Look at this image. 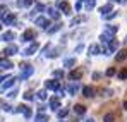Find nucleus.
<instances>
[{
  "instance_id": "31",
  "label": "nucleus",
  "mask_w": 127,
  "mask_h": 122,
  "mask_svg": "<svg viewBox=\"0 0 127 122\" xmlns=\"http://www.w3.org/2000/svg\"><path fill=\"white\" fill-rule=\"evenodd\" d=\"M16 96H17V89L14 88L12 91H9V98H16Z\"/></svg>"
},
{
  "instance_id": "27",
  "label": "nucleus",
  "mask_w": 127,
  "mask_h": 122,
  "mask_svg": "<svg viewBox=\"0 0 127 122\" xmlns=\"http://www.w3.org/2000/svg\"><path fill=\"white\" fill-rule=\"evenodd\" d=\"M119 79H127V67L119 72Z\"/></svg>"
},
{
  "instance_id": "11",
  "label": "nucleus",
  "mask_w": 127,
  "mask_h": 122,
  "mask_svg": "<svg viewBox=\"0 0 127 122\" xmlns=\"http://www.w3.org/2000/svg\"><path fill=\"white\" fill-rule=\"evenodd\" d=\"M14 21H16L14 14H5V16L2 17V22H3V24H12Z\"/></svg>"
},
{
  "instance_id": "36",
  "label": "nucleus",
  "mask_w": 127,
  "mask_h": 122,
  "mask_svg": "<svg viewBox=\"0 0 127 122\" xmlns=\"http://www.w3.org/2000/svg\"><path fill=\"white\" fill-rule=\"evenodd\" d=\"M100 78H101L100 72H95V74H93V79H100Z\"/></svg>"
},
{
  "instance_id": "4",
  "label": "nucleus",
  "mask_w": 127,
  "mask_h": 122,
  "mask_svg": "<svg viewBox=\"0 0 127 122\" xmlns=\"http://www.w3.org/2000/svg\"><path fill=\"white\" fill-rule=\"evenodd\" d=\"M36 50H38V43H36V41H33V43H31V45H29V46L24 50V53H22V55H26V57L34 55V52H36Z\"/></svg>"
},
{
  "instance_id": "1",
  "label": "nucleus",
  "mask_w": 127,
  "mask_h": 122,
  "mask_svg": "<svg viewBox=\"0 0 127 122\" xmlns=\"http://www.w3.org/2000/svg\"><path fill=\"white\" fill-rule=\"evenodd\" d=\"M79 89H81V86H79V82H77V81H70L69 84H67V93H69L70 96L77 95Z\"/></svg>"
},
{
  "instance_id": "28",
  "label": "nucleus",
  "mask_w": 127,
  "mask_h": 122,
  "mask_svg": "<svg viewBox=\"0 0 127 122\" xmlns=\"http://www.w3.org/2000/svg\"><path fill=\"white\" fill-rule=\"evenodd\" d=\"M46 121H48V117H46L45 114H40V115L36 117V122H46Z\"/></svg>"
},
{
  "instance_id": "16",
  "label": "nucleus",
  "mask_w": 127,
  "mask_h": 122,
  "mask_svg": "<svg viewBox=\"0 0 127 122\" xmlns=\"http://www.w3.org/2000/svg\"><path fill=\"white\" fill-rule=\"evenodd\" d=\"M127 59V50H120L117 55H115V60L117 62H122V60H126Z\"/></svg>"
},
{
  "instance_id": "21",
  "label": "nucleus",
  "mask_w": 127,
  "mask_h": 122,
  "mask_svg": "<svg viewBox=\"0 0 127 122\" xmlns=\"http://www.w3.org/2000/svg\"><path fill=\"white\" fill-rule=\"evenodd\" d=\"M36 98H38V100H46V89H40V91L36 93Z\"/></svg>"
},
{
  "instance_id": "23",
  "label": "nucleus",
  "mask_w": 127,
  "mask_h": 122,
  "mask_svg": "<svg viewBox=\"0 0 127 122\" xmlns=\"http://www.w3.org/2000/svg\"><path fill=\"white\" fill-rule=\"evenodd\" d=\"M103 122H115V115L113 114H106L103 117Z\"/></svg>"
},
{
  "instance_id": "41",
  "label": "nucleus",
  "mask_w": 127,
  "mask_h": 122,
  "mask_svg": "<svg viewBox=\"0 0 127 122\" xmlns=\"http://www.w3.org/2000/svg\"><path fill=\"white\" fill-rule=\"evenodd\" d=\"M0 29H2V22H0Z\"/></svg>"
},
{
  "instance_id": "34",
  "label": "nucleus",
  "mask_w": 127,
  "mask_h": 122,
  "mask_svg": "<svg viewBox=\"0 0 127 122\" xmlns=\"http://www.w3.org/2000/svg\"><path fill=\"white\" fill-rule=\"evenodd\" d=\"M24 100H28V102L33 100V95H31V93H26V95H24Z\"/></svg>"
},
{
  "instance_id": "9",
  "label": "nucleus",
  "mask_w": 127,
  "mask_h": 122,
  "mask_svg": "<svg viewBox=\"0 0 127 122\" xmlns=\"http://www.w3.org/2000/svg\"><path fill=\"white\" fill-rule=\"evenodd\" d=\"M83 95H84L86 98H91V96L95 95V88H93V86H84V88H83Z\"/></svg>"
},
{
  "instance_id": "38",
  "label": "nucleus",
  "mask_w": 127,
  "mask_h": 122,
  "mask_svg": "<svg viewBox=\"0 0 127 122\" xmlns=\"http://www.w3.org/2000/svg\"><path fill=\"white\" fill-rule=\"evenodd\" d=\"M84 122H95V121H93V119H86Z\"/></svg>"
},
{
  "instance_id": "12",
  "label": "nucleus",
  "mask_w": 127,
  "mask_h": 122,
  "mask_svg": "<svg viewBox=\"0 0 127 122\" xmlns=\"http://www.w3.org/2000/svg\"><path fill=\"white\" fill-rule=\"evenodd\" d=\"M33 38H34V31H31V29L24 31V35H22V40L24 41H31Z\"/></svg>"
},
{
  "instance_id": "2",
  "label": "nucleus",
  "mask_w": 127,
  "mask_h": 122,
  "mask_svg": "<svg viewBox=\"0 0 127 122\" xmlns=\"http://www.w3.org/2000/svg\"><path fill=\"white\" fill-rule=\"evenodd\" d=\"M21 69H22V72H21V76H19V79H28V78L34 72V69H33L31 65H26V64H22Z\"/></svg>"
},
{
  "instance_id": "29",
  "label": "nucleus",
  "mask_w": 127,
  "mask_h": 122,
  "mask_svg": "<svg viewBox=\"0 0 127 122\" xmlns=\"http://www.w3.org/2000/svg\"><path fill=\"white\" fill-rule=\"evenodd\" d=\"M106 33L115 35V33H117V26H108V28H106Z\"/></svg>"
},
{
  "instance_id": "37",
  "label": "nucleus",
  "mask_w": 127,
  "mask_h": 122,
  "mask_svg": "<svg viewBox=\"0 0 127 122\" xmlns=\"http://www.w3.org/2000/svg\"><path fill=\"white\" fill-rule=\"evenodd\" d=\"M7 78H9V76H0V84H2V82L5 81V79H7Z\"/></svg>"
},
{
  "instance_id": "25",
  "label": "nucleus",
  "mask_w": 127,
  "mask_h": 122,
  "mask_svg": "<svg viewBox=\"0 0 127 122\" xmlns=\"http://www.w3.org/2000/svg\"><path fill=\"white\" fill-rule=\"evenodd\" d=\"M95 3H96V0H86V9L91 10V9L95 7Z\"/></svg>"
},
{
  "instance_id": "18",
  "label": "nucleus",
  "mask_w": 127,
  "mask_h": 122,
  "mask_svg": "<svg viewBox=\"0 0 127 122\" xmlns=\"http://www.w3.org/2000/svg\"><path fill=\"white\" fill-rule=\"evenodd\" d=\"M36 26H40V28H43V29H46L48 21L45 19V17H38V19H36Z\"/></svg>"
},
{
  "instance_id": "19",
  "label": "nucleus",
  "mask_w": 127,
  "mask_h": 122,
  "mask_svg": "<svg viewBox=\"0 0 127 122\" xmlns=\"http://www.w3.org/2000/svg\"><path fill=\"white\" fill-rule=\"evenodd\" d=\"M100 12H101L103 16H106L108 12H112V3H106V5H103V7L100 9Z\"/></svg>"
},
{
  "instance_id": "5",
  "label": "nucleus",
  "mask_w": 127,
  "mask_h": 122,
  "mask_svg": "<svg viewBox=\"0 0 127 122\" xmlns=\"http://www.w3.org/2000/svg\"><path fill=\"white\" fill-rule=\"evenodd\" d=\"M81 78H83V71H79V69L69 72V79H72V81H77V79H81Z\"/></svg>"
},
{
  "instance_id": "7",
  "label": "nucleus",
  "mask_w": 127,
  "mask_h": 122,
  "mask_svg": "<svg viewBox=\"0 0 127 122\" xmlns=\"http://www.w3.org/2000/svg\"><path fill=\"white\" fill-rule=\"evenodd\" d=\"M45 86H46L48 89H53V91H59V89H60V82L59 81H46Z\"/></svg>"
},
{
  "instance_id": "30",
  "label": "nucleus",
  "mask_w": 127,
  "mask_h": 122,
  "mask_svg": "<svg viewBox=\"0 0 127 122\" xmlns=\"http://www.w3.org/2000/svg\"><path fill=\"white\" fill-rule=\"evenodd\" d=\"M115 72H117V71H115L113 67H110V69H106V76H108V78H112V76H115Z\"/></svg>"
},
{
  "instance_id": "42",
  "label": "nucleus",
  "mask_w": 127,
  "mask_h": 122,
  "mask_svg": "<svg viewBox=\"0 0 127 122\" xmlns=\"http://www.w3.org/2000/svg\"><path fill=\"white\" fill-rule=\"evenodd\" d=\"M113 2H115V0H113Z\"/></svg>"
},
{
  "instance_id": "17",
  "label": "nucleus",
  "mask_w": 127,
  "mask_h": 122,
  "mask_svg": "<svg viewBox=\"0 0 127 122\" xmlns=\"http://www.w3.org/2000/svg\"><path fill=\"white\" fill-rule=\"evenodd\" d=\"M74 112H76L77 115H84V114H86V107L79 103V105H76V107H74Z\"/></svg>"
},
{
  "instance_id": "32",
  "label": "nucleus",
  "mask_w": 127,
  "mask_h": 122,
  "mask_svg": "<svg viewBox=\"0 0 127 122\" xmlns=\"http://www.w3.org/2000/svg\"><path fill=\"white\" fill-rule=\"evenodd\" d=\"M53 76H55L57 79H60V78L64 76V72H62V71H55V72H53Z\"/></svg>"
},
{
  "instance_id": "10",
  "label": "nucleus",
  "mask_w": 127,
  "mask_h": 122,
  "mask_svg": "<svg viewBox=\"0 0 127 122\" xmlns=\"http://www.w3.org/2000/svg\"><path fill=\"white\" fill-rule=\"evenodd\" d=\"M101 52V48H100V45H96V43H93V45H89V55H98Z\"/></svg>"
},
{
  "instance_id": "3",
  "label": "nucleus",
  "mask_w": 127,
  "mask_h": 122,
  "mask_svg": "<svg viewBox=\"0 0 127 122\" xmlns=\"http://www.w3.org/2000/svg\"><path fill=\"white\" fill-rule=\"evenodd\" d=\"M17 52H19L17 45H9V46L3 50V55H5V57H10V55H16Z\"/></svg>"
},
{
  "instance_id": "24",
  "label": "nucleus",
  "mask_w": 127,
  "mask_h": 122,
  "mask_svg": "<svg viewBox=\"0 0 127 122\" xmlns=\"http://www.w3.org/2000/svg\"><path fill=\"white\" fill-rule=\"evenodd\" d=\"M60 28H62V24H60V22H57V24H55L53 28H50V29H46V31H48V33L52 35V33H55V31H59Z\"/></svg>"
},
{
  "instance_id": "15",
  "label": "nucleus",
  "mask_w": 127,
  "mask_h": 122,
  "mask_svg": "<svg viewBox=\"0 0 127 122\" xmlns=\"http://www.w3.org/2000/svg\"><path fill=\"white\" fill-rule=\"evenodd\" d=\"M16 81H17L16 78H10V76H9V78H7L5 81L2 82V88H10V86H12V84H14Z\"/></svg>"
},
{
  "instance_id": "22",
  "label": "nucleus",
  "mask_w": 127,
  "mask_h": 122,
  "mask_svg": "<svg viewBox=\"0 0 127 122\" xmlns=\"http://www.w3.org/2000/svg\"><path fill=\"white\" fill-rule=\"evenodd\" d=\"M48 14H50V17H55V19L59 17V10H57L55 7H50V9H48Z\"/></svg>"
},
{
  "instance_id": "33",
  "label": "nucleus",
  "mask_w": 127,
  "mask_h": 122,
  "mask_svg": "<svg viewBox=\"0 0 127 122\" xmlns=\"http://www.w3.org/2000/svg\"><path fill=\"white\" fill-rule=\"evenodd\" d=\"M43 9H45V7H43L41 3H38V5H36V9H34V12H43Z\"/></svg>"
},
{
  "instance_id": "20",
  "label": "nucleus",
  "mask_w": 127,
  "mask_h": 122,
  "mask_svg": "<svg viewBox=\"0 0 127 122\" xmlns=\"http://www.w3.org/2000/svg\"><path fill=\"white\" fill-rule=\"evenodd\" d=\"M57 115H59L60 119L67 117V115H69V108H59V110H57Z\"/></svg>"
},
{
  "instance_id": "26",
  "label": "nucleus",
  "mask_w": 127,
  "mask_h": 122,
  "mask_svg": "<svg viewBox=\"0 0 127 122\" xmlns=\"http://www.w3.org/2000/svg\"><path fill=\"white\" fill-rule=\"evenodd\" d=\"M74 64H76V59H67V60L64 62V65H65V67H72Z\"/></svg>"
},
{
  "instance_id": "8",
  "label": "nucleus",
  "mask_w": 127,
  "mask_h": 122,
  "mask_svg": "<svg viewBox=\"0 0 127 122\" xmlns=\"http://www.w3.org/2000/svg\"><path fill=\"white\" fill-rule=\"evenodd\" d=\"M0 40L2 41H12V40H16V35H14V31H7V33H3L0 36Z\"/></svg>"
},
{
  "instance_id": "39",
  "label": "nucleus",
  "mask_w": 127,
  "mask_h": 122,
  "mask_svg": "<svg viewBox=\"0 0 127 122\" xmlns=\"http://www.w3.org/2000/svg\"><path fill=\"white\" fill-rule=\"evenodd\" d=\"M124 108H127V102H124Z\"/></svg>"
},
{
  "instance_id": "14",
  "label": "nucleus",
  "mask_w": 127,
  "mask_h": 122,
  "mask_svg": "<svg viewBox=\"0 0 127 122\" xmlns=\"http://www.w3.org/2000/svg\"><path fill=\"white\" fill-rule=\"evenodd\" d=\"M0 67H3V69H10V67H14V65H12V62L9 60V59L3 57V59H0Z\"/></svg>"
},
{
  "instance_id": "6",
  "label": "nucleus",
  "mask_w": 127,
  "mask_h": 122,
  "mask_svg": "<svg viewBox=\"0 0 127 122\" xmlns=\"http://www.w3.org/2000/svg\"><path fill=\"white\" fill-rule=\"evenodd\" d=\"M14 112H22V114H24V117H26V119H29V117H31V115H33V112H31V108H26V107H24V105H21V107H17V108H16V110H14Z\"/></svg>"
},
{
  "instance_id": "35",
  "label": "nucleus",
  "mask_w": 127,
  "mask_h": 122,
  "mask_svg": "<svg viewBox=\"0 0 127 122\" xmlns=\"http://www.w3.org/2000/svg\"><path fill=\"white\" fill-rule=\"evenodd\" d=\"M115 16H117V14H115V12H110V14H106L105 17H106V19H112V17H115Z\"/></svg>"
},
{
  "instance_id": "40",
  "label": "nucleus",
  "mask_w": 127,
  "mask_h": 122,
  "mask_svg": "<svg viewBox=\"0 0 127 122\" xmlns=\"http://www.w3.org/2000/svg\"><path fill=\"white\" fill-rule=\"evenodd\" d=\"M124 43H127V36H126V40H124Z\"/></svg>"
},
{
  "instance_id": "13",
  "label": "nucleus",
  "mask_w": 127,
  "mask_h": 122,
  "mask_svg": "<svg viewBox=\"0 0 127 122\" xmlns=\"http://www.w3.org/2000/svg\"><path fill=\"white\" fill-rule=\"evenodd\" d=\"M50 108H52V110H59V108H60V100H59V98H52V100H50Z\"/></svg>"
}]
</instances>
